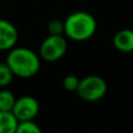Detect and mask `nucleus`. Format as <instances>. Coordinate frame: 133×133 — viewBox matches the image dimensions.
<instances>
[{
    "instance_id": "1",
    "label": "nucleus",
    "mask_w": 133,
    "mask_h": 133,
    "mask_svg": "<svg viewBox=\"0 0 133 133\" xmlns=\"http://www.w3.org/2000/svg\"><path fill=\"white\" fill-rule=\"evenodd\" d=\"M6 63L13 71L14 76L21 78H30L35 76L41 66L39 55L26 47H13L9 49Z\"/></svg>"
},
{
    "instance_id": "2",
    "label": "nucleus",
    "mask_w": 133,
    "mask_h": 133,
    "mask_svg": "<svg viewBox=\"0 0 133 133\" xmlns=\"http://www.w3.org/2000/svg\"><path fill=\"white\" fill-rule=\"evenodd\" d=\"M97 30V21L89 12L77 11L64 20V34L68 39L83 42L91 39Z\"/></svg>"
},
{
    "instance_id": "3",
    "label": "nucleus",
    "mask_w": 133,
    "mask_h": 133,
    "mask_svg": "<svg viewBox=\"0 0 133 133\" xmlns=\"http://www.w3.org/2000/svg\"><path fill=\"white\" fill-rule=\"evenodd\" d=\"M106 91H108V84L105 79L97 75H90L82 78L76 90L79 98L87 102L99 101L106 95Z\"/></svg>"
},
{
    "instance_id": "4",
    "label": "nucleus",
    "mask_w": 133,
    "mask_h": 133,
    "mask_svg": "<svg viewBox=\"0 0 133 133\" xmlns=\"http://www.w3.org/2000/svg\"><path fill=\"white\" fill-rule=\"evenodd\" d=\"M68 42L63 35H49L40 47V57L47 62H56L65 55Z\"/></svg>"
},
{
    "instance_id": "5",
    "label": "nucleus",
    "mask_w": 133,
    "mask_h": 133,
    "mask_svg": "<svg viewBox=\"0 0 133 133\" xmlns=\"http://www.w3.org/2000/svg\"><path fill=\"white\" fill-rule=\"evenodd\" d=\"M40 104L36 98L32 96H22L15 101L12 112L19 122L23 120H34L39 115Z\"/></svg>"
},
{
    "instance_id": "6",
    "label": "nucleus",
    "mask_w": 133,
    "mask_h": 133,
    "mask_svg": "<svg viewBox=\"0 0 133 133\" xmlns=\"http://www.w3.org/2000/svg\"><path fill=\"white\" fill-rule=\"evenodd\" d=\"M19 39L16 27L12 22L0 19V50H9L15 47Z\"/></svg>"
},
{
    "instance_id": "7",
    "label": "nucleus",
    "mask_w": 133,
    "mask_h": 133,
    "mask_svg": "<svg viewBox=\"0 0 133 133\" xmlns=\"http://www.w3.org/2000/svg\"><path fill=\"white\" fill-rule=\"evenodd\" d=\"M113 46L120 53L133 51V29H120L113 36Z\"/></svg>"
},
{
    "instance_id": "8",
    "label": "nucleus",
    "mask_w": 133,
    "mask_h": 133,
    "mask_svg": "<svg viewBox=\"0 0 133 133\" xmlns=\"http://www.w3.org/2000/svg\"><path fill=\"white\" fill-rule=\"evenodd\" d=\"M19 120L12 111H0V133H16Z\"/></svg>"
},
{
    "instance_id": "9",
    "label": "nucleus",
    "mask_w": 133,
    "mask_h": 133,
    "mask_svg": "<svg viewBox=\"0 0 133 133\" xmlns=\"http://www.w3.org/2000/svg\"><path fill=\"white\" fill-rule=\"evenodd\" d=\"M15 101L16 98L14 97L13 92L7 89L0 90V111H12Z\"/></svg>"
},
{
    "instance_id": "10",
    "label": "nucleus",
    "mask_w": 133,
    "mask_h": 133,
    "mask_svg": "<svg viewBox=\"0 0 133 133\" xmlns=\"http://www.w3.org/2000/svg\"><path fill=\"white\" fill-rule=\"evenodd\" d=\"M14 74L6 62L0 63V88H6L12 83Z\"/></svg>"
},
{
    "instance_id": "11",
    "label": "nucleus",
    "mask_w": 133,
    "mask_h": 133,
    "mask_svg": "<svg viewBox=\"0 0 133 133\" xmlns=\"http://www.w3.org/2000/svg\"><path fill=\"white\" fill-rule=\"evenodd\" d=\"M41 129L34 120H23L19 122L16 133H40Z\"/></svg>"
},
{
    "instance_id": "12",
    "label": "nucleus",
    "mask_w": 133,
    "mask_h": 133,
    "mask_svg": "<svg viewBox=\"0 0 133 133\" xmlns=\"http://www.w3.org/2000/svg\"><path fill=\"white\" fill-rule=\"evenodd\" d=\"M49 35H63L64 34V21L54 19L47 26Z\"/></svg>"
},
{
    "instance_id": "13",
    "label": "nucleus",
    "mask_w": 133,
    "mask_h": 133,
    "mask_svg": "<svg viewBox=\"0 0 133 133\" xmlns=\"http://www.w3.org/2000/svg\"><path fill=\"white\" fill-rule=\"evenodd\" d=\"M79 78L77 77V76L75 75H66L64 78H63V88L66 90V91H76L78 88V85H79Z\"/></svg>"
}]
</instances>
